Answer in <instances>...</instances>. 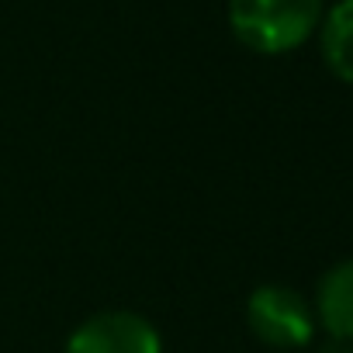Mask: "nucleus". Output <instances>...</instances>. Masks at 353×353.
Returning a JSON list of instances; mask_svg holds the SVG:
<instances>
[{"mask_svg": "<svg viewBox=\"0 0 353 353\" xmlns=\"http://www.w3.org/2000/svg\"><path fill=\"white\" fill-rule=\"evenodd\" d=\"M319 39L325 66L339 80L353 83V0H339L329 8V14L319 21Z\"/></svg>", "mask_w": 353, "mask_h": 353, "instance_id": "obj_5", "label": "nucleus"}, {"mask_svg": "<svg viewBox=\"0 0 353 353\" xmlns=\"http://www.w3.org/2000/svg\"><path fill=\"white\" fill-rule=\"evenodd\" d=\"M322 21V0H229V25L253 52H291Z\"/></svg>", "mask_w": 353, "mask_h": 353, "instance_id": "obj_1", "label": "nucleus"}, {"mask_svg": "<svg viewBox=\"0 0 353 353\" xmlns=\"http://www.w3.org/2000/svg\"><path fill=\"white\" fill-rule=\"evenodd\" d=\"M319 353H353V343H350V339H336V336H329V339L319 346Z\"/></svg>", "mask_w": 353, "mask_h": 353, "instance_id": "obj_6", "label": "nucleus"}, {"mask_svg": "<svg viewBox=\"0 0 353 353\" xmlns=\"http://www.w3.org/2000/svg\"><path fill=\"white\" fill-rule=\"evenodd\" d=\"M246 322L253 336L274 350H298V346H308L315 336L312 305L284 284L256 288L246 301Z\"/></svg>", "mask_w": 353, "mask_h": 353, "instance_id": "obj_2", "label": "nucleus"}, {"mask_svg": "<svg viewBox=\"0 0 353 353\" xmlns=\"http://www.w3.org/2000/svg\"><path fill=\"white\" fill-rule=\"evenodd\" d=\"M315 315H319V322L325 325L329 336L353 343V260L336 263L319 281Z\"/></svg>", "mask_w": 353, "mask_h": 353, "instance_id": "obj_4", "label": "nucleus"}, {"mask_svg": "<svg viewBox=\"0 0 353 353\" xmlns=\"http://www.w3.org/2000/svg\"><path fill=\"white\" fill-rule=\"evenodd\" d=\"M63 353H163V339L145 315L108 308L80 322Z\"/></svg>", "mask_w": 353, "mask_h": 353, "instance_id": "obj_3", "label": "nucleus"}]
</instances>
